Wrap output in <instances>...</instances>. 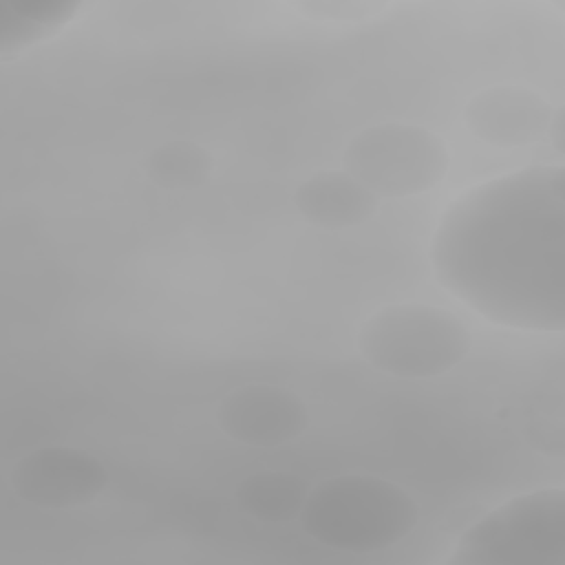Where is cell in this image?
<instances>
[{"label": "cell", "instance_id": "5b68a950", "mask_svg": "<svg viewBox=\"0 0 565 565\" xmlns=\"http://www.w3.org/2000/svg\"><path fill=\"white\" fill-rule=\"evenodd\" d=\"M344 172L375 196H413L435 188L450 154L435 132L417 124H375L353 135L342 154Z\"/></svg>", "mask_w": 565, "mask_h": 565}, {"label": "cell", "instance_id": "7a4b0ae2", "mask_svg": "<svg viewBox=\"0 0 565 565\" xmlns=\"http://www.w3.org/2000/svg\"><path fill=\"white\" fill-rule=\"evenodd\" d=\"M419 521V505L397 483L369 475L329 477L300 510L305 532L344 552H375L399 543Z\"/></svg>", "mask_w": 565, "mask_h": 565}, {"label": "cell", "instance_id": "52a82bcc", "mask_svg": "<svg viewBox=\"0 0 565 565\" xmlns=\"http://www.w3.org/2000/svg\"><path fill=\"white\" fill-rule=\"evenodd\" d=\"M221 430L249 446H278L300 437L309 424L305 402L289 388L249 384L227 393L218 408Z\"/></svg>", "mask_w": 565, "mask_h": 565}, {"label": "cell", "instance_id": "3957f363", "mask_svg": "<svg viewBox=\"0 0 565 565\" xmlns=\"http://www.w3.org/2000/svg\"><path fill=\"white\" fill-rule=\"evenodd\" d=\"M470 344V331L452 311L422 302L382 307L358 331V349L371 366L411 380L448 373Z\"/></svg>", "mask_w": 565, "mask_h": 565}, {"label": "cell", "instance_id": "4fadbf2b", "mask_svg": "<svg viewBox=\"0 0 565 565\" xmlns=\"http://www.w3.org/2000/svg\"><path fill=\"white\" fill-rule=\"evenodd\" d=\"M547 137L552 139V143L556 146V150H563V108L552 113L550 126H547Z\"/></svg>", "mask_w": 565, "mask_h": 565}, {"label": "cell", "instance_id": "ba28073f", "mask_svg": "<svg viewBox=\"0 0 565 565\" xmlns=\"http://www.w3.org/2000/svg\"><path fill=\"white\" fill-rule=\"evenodd\" d=\"M552 113L539 93L525 86L501 84L475 93L463 108V121L481 141L514 148L547 135Z\"/></svg>", "mask_w": 565, "mask_h": 565}, {"label": "cell", "instance_id": "277c9868", "mask_svg": "<svg viewBox=\"0 0 565 565\" xmlns=\"http://www.w3.org/2000/svg\"><path fill=\"white\" fill-rule=\"evenodd\" d=\"M450 565H565V490L519 494L459 539Z\"/></svg>", "mask_w": 565, "mask_h": 565}, {"label": "cell", "instance_id": "9c48e42d", "mask_svg": "<svg viewBox=\"0 0 565 565\" xmlns=\"http://www.w3.org/2000/svg\"><path fill=\"white\" fill-rule=\"evenodd\" d=\"M294 205L318 227L347 230L373 216L377 196L344 170H322L298 185Z\"/></svg>", "mask_w": 565, "mask_h": 565}, {"label": "cell", "instance_id": "7c38bea8", "mask_svg": "<svg viewBox=\"0 0 565 565\" xmlns=\"http://www.w3.org/2000/svg\"><path fill=\"white\" fill-rule=\"evenodd\" d=\"M146 174L163 188H196L212 174L210 152L188 139L166 141L146 157Z\"/></svg>", "mask_w": 565, "mask_h": 565}, {"label": "cell", "instance_id": "8fae6325", "mask_svg": "<svg viewBox=\"0 0 565 565\" xmlns=\"http://www.w3.org/2000/svg\"><path fill=\"white\" fill-rule=\"evenodd\" d=\"M309 488L291 472L263 470L238 481L234 497L243 512L258 521L280 523L300 516Z\"/></svg>", "mask_w": 565, "mask_h": 565}, {"label": "cell", "instance_id": "6da1fadb", "mask_svg": "<svg viewBox=\"0 0 565 565\" xmlns=\"http://www.w3.org/2000/svg\"><path fill=\"white\" fill-rule=\"evenodd\" d=\"M430 263L441 287L490 322L565 329V170L530 166L468 190L441 216Z\"/></svg>", "mask_w": 565, "mask_h": 565}, {"label": "cell", "instance_id": "30bf717a", "mask_svg": "<svg viewBox=\"0 0 565 565\" xmlns=\"http://www.w3.org/2000/svg\"><path fill=\"white\" fill-rule=\"evenodd\" d=\"M79 7V0H0V51H24L53 35Z\"/></svg>", "mask_w": 565, "mask_h": 565}, {"label": "cell", "instance_id": "8992f818", "mask_svg": "<svg viewBox=\"0 0 565 565\" xmlns=\"http://www.w3.org/2000/svg\"><path fill=\"white\" fill-rule=\"evenodd\" d=\"M9 483L15 497L31 505L66 510L97 499L108 483V472L104 463L86 450L44 446L18 459Z\"/></svg>", "mask_w": 565, "mask_h": 565}]
</instances>
